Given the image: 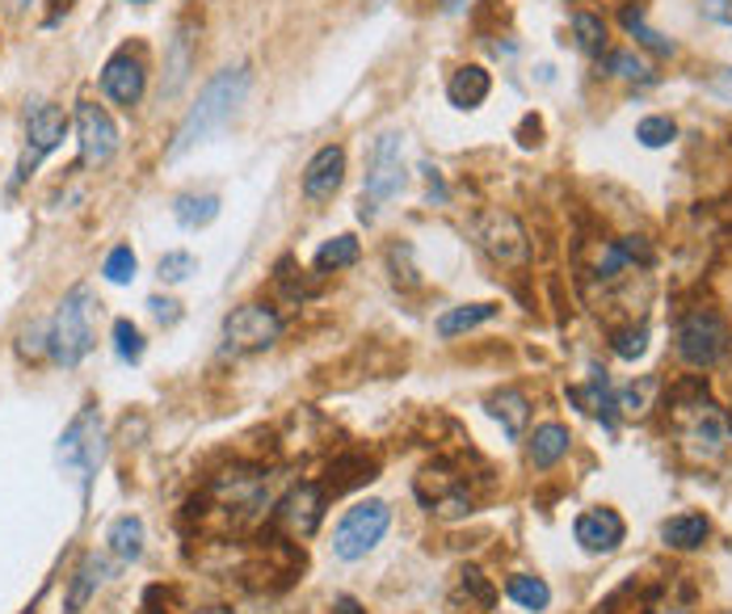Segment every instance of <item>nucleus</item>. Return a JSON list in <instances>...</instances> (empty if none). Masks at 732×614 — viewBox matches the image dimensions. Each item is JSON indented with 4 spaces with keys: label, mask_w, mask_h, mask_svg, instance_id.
<instances>
[{
    "label": "nucleus",
    "mask_w": 732,
    "mask_h": 614,
    "mask_svg": "<svg viewBox=\"0 0 732 614\" xmlns=\"http://www.w3.org/2000/svg\"><path fill=\"white\" fill-rule=\"evenodd\" d=\"M278 527L295 534V539H311L316 527H320V518H325V488L320 484H299V488H290L287 497L278 501Z\"/></svg>",
    "instance_id": "nucleus-14"
},
{
    "label": "nucleus",
    "mask_w": 732,
    "mask_h": 614,
    "mask_svg": "<svg viewBox=\"0 0 732 614\" xmlns=\"http://www.w3.org/2000/svg\"><path fill=\"white\" fill-rule=\"evenodd\" d=\"M720 614H732V611H720Z\"/></svg>",
    "instance_id": "nucleus-48"
},
{
    "label": "nucleus",
    "mask_w": 732,
    "mask_h": 614,
    "mask_svg": "<svg viewBox=\"0 0 732 614\" xmlns=\"http://www.w3.org/2000/svg\"><path fill=\"white\" fill-rule=\"evenodd\" d=\"M55 459L76 480L81 493H89L93 476H97V467L106 459V425H102V413L93 404L72 417V425H67L60 446H55Z\"/></svg>",
    "instance_id": "nucleus-4"
},
{
    "label": "nucleus",
    "mask_w": 732,
    "mask_h": 614,
    "mask_svg": "<svg viewBox=\"0 0 732 614\" xmlns=\"http://www.w3.org/2000/svg\"><path fill=\"white\" fill-rule=\"evenodd\" d=\"M72 9V0H51V13H46V25H55Z\"/></svg>",
    "instance_id": "nucleus-42"
},
{
    "label": "nucleus",
    "mask_w": 732,
    "mask_h": 614,
    "mask_svg": "<svg viewBox=\"0 0 732 614\" xmlns=\"http://www.w3.org/2000/svg\"><path fill=\"white\" fill-rule=\"evenodd\" d=\"M13 4H18V9H25V4H30V0H13Z\"/></svg>",
    "instance_id": "nucleus-46"
},
{
    "label": "nucleus",
    "mask_w": 732,
    "mask_h": 614,
    "mask_svg": "<svg viewBox=\"0 0 732 614\" xmlns=\"http://www.w3.org/2000/svg\"><path fill=\"white\" fill-rule=\"evenodd\" d=\"M653 392H657V379H644L640 388L632 383L627 392L615 395V409H619L623 417H644V413H648V395Z\"/></svg>",
    "instance_id": "nucleus-37"
},
{
    "label": "nucleus",
    "mask_w": 732,
    "mask_h": 614,
    "mask_svg": "<svg viewBox=\"0 0 732 614\" xmlns=\"http://www.w3.org/2000/svg\"><path fill=\"white\" fill-rule=\"evenodd\" d=\"M131 4H152V0H131Z\"/></svg>",
    "instance_id": "nucleus-47"
},
{
    "label": "nucleus",
    "mask_w": 732,
    "mask_h": 614,
    "mask_svg": "<svg viewBox=\"0 0 732 614\" xmlns=\"http://www.w3.org/2000/svg\"><path fill=\"white\" fill-rule=\"evenodd\" d=\"M64 135H67V114L60 110V106H46V102L30 106V114H25V148H22V160H18L13 186L34 173L46 156L64 144Z\"/></svg>",
    "instance_id": "nucleus-10"
},
{
    "label": "nucleus",
    "mask_w": 732,
    "mask_h": 614,
    "mask_svg": "<svg viewBox=\"0 0 732 614\" xmlns=\"http://www.w3.org/2000/svg\"><path fill=\"white\" fill-rule=\"evenodd\" d=\"M573 34L585 55H602L606 51V25L594 13H573Z\"/></svg>",
    "instance_id": "nucleus-30"
},
{
    "label": "nucleus",
    "mask_w": 732,
    "mask_h": 614,
    "mask_svg": "<svg viewBox=\"0 0 732 614\" xmlns=\"http://www.w3.org/2000/svg\"><path fill=\"white\" fill-rule=\"evenodd\" d=\"M573 534H577V543L590 555H611L623 543L627 527H623V518L615 509H585L577 522H573Z\"/></svg>",
    "instance_id": "nucleus-16"
},
{
    "label": "nucleus",
    "mask_w": 732,
    "mask_h": 614,
    "mask_svg": "<svg viewBox=\"0 0 732 614\" xmlns=\"http://www.w3.org/2000/svg\"><path fill=\"white\" fill-rule=\"evenodd\" d=\"M114 353L123 362H139L144 358V332L135 329L131 320H114Z\"/></svg>",
    "instance_id": "nucleus-34"
},
{
    "label": "nucleus",
    "mask_w": 732,
    "mask_h": 614,
    "mask_svg": "<svg viewBox=\"0 0 732 614\" xmlns=\"http://www.w3.org/2000/svg\"><path fill=\"white\" fill-rule=\"evenodd\" d=\"M190 34L185 30H178V39H173V60H169V72H173V81L165 85V93H178L181 81L190 76V64H194V51H190Z\"/></svg>",
    "instance_id": "nucleus-35"
},
{
    "label": "nucleus",
    "mask_w": 732,
    "mask_h": 614,
    "mask_svg": "<svg viewBox=\"0 0 732 614\" xmlns=\"http://www.w3.org/2000/svg\"><path fill=\"white\" fill-rule=\"evenodd\" d=\"M392 527V509L383 501H358L354 509H346V518L333 530V555L354 564L362 555H371L379 548V539Z\"/></svg>",
    "instance_id": "nucleus-7"
},
{
    "label": "nucleus",
    "mask_w": 732,
    "mask_h": 614,
    "mask_svg": "<svg viewBox=\"0 0 732 614\" xmlns=\"http://www.w3.org/2000/svg\"><path fill=\"white\" fill-rule=\"evenodd\" d=\"M488 413L501 421V430H506L510 438H518V434L527 430V417H531V400L522 392H513V388H506V392L488 395Z\"/></svg>",
    "instance_id": "nucleus-23"
},
{
    "label": "nucleus",
    "mask_w": 732,
    "mask_h": 614,
    "mask_svg": "<svg viewBox=\"0 0 732 614\" xmlns=\"http://www.w3.org/2000/svg\"><path fill=\"white\" fill-rule=\"evenodd\" d=\"M606 72H611V76H623V81H653L648 64H644L640 55H632V51H611V55H606Z\"/></svg>",
    "instance_id": "nucleus-36"
},
{
    "label": "nucleus",
    "mask_w": 732,
    "mask_h": 614,
    "mask_svg": "<svg viewBox=\"0 0 732 614\" xmlns=\"http://www.w3.org/2000/svg\"><path fill=\"white\" fill-rule=\"evenodd\" d=\"M97 295H93V286H72L64 295V304L55 307V316H51V358L60 362V367H81L89 350L97 346Z\"/></svg>",
    "instance_id": "nucleus-3"
},
{
    "label": "nucleus",
    "mask_w": 732,
    "mask_h": 614,
    "mask_svg": "<svg viewBox=\"0 0 732 614\" xmlns=\"http://www.w3.org/2000/svg\"><path fill=\"white\" fill-rule=\"evenodd\" d=\"M488 88H492V81H488L485 67L467 64V67H459V72L450 76V85H446V97H450V106H455V110H476V106H485Z\"/></svg>",
    "instance_id": "nucleus-19"
},
{
    "label": "nucleus",
    "mask_w": 732,
    "mask_h": 614,
    "mask_svg": "<svg viewBox=\"0 0 732 614\" xmlns=\"http://www.w3.org/2000/svg\"><path fill=\"white\" fill-rule=\"evenodd\" d=\"M506 593H510V602H518L522 611H548V602H552V590H548V581H539V576H527V572H518L506 581Z\"/></svg>",
    "instance_id": "nucleus-28"
},
{
    "label": "nucleus",
    "mask_w": 732,
    "mask_h": 614,
    "mask_svg": "<svg viewBox=\"0 0 732 614\" xmlns=\"http://www.w3.org/2000/svg\"><path fill=\"white\" fill-rule=\"evenodd\" d=\"M611 350L619 353V358H640L644 350H648V329H623L615 332V341H611Z\"/></svg>",
    "instance_id": "nucleus-38"
},
{
    "label": "nucleus",
    "mask_w": 732,
    "mask_h": 614,
    "mask_svg": "<svg viewBox=\"0 0 732 614\" xmlns=\"http://www.w3.org/2000/svg\"><path fill=\"white\" fill-rule=\"evenodd\" d=\"M367 4H371V9H383V4H388V0H367Z\"/></svg>",
    "instance_id": "nucleus-45"
},
{
    "label": "nucleus",
    "mask_w": 732,
    "mask_h": 614,
    "mask_svg": "<svg viewBox=\"0 0 732 614\" xmlns=\"http://www.w3.org/2000/svg\"><path fill=\"white\" fill-rule=\"evenodd\" d=\"M497 304H464V307H450L438 316V337H459L467 329H480L488 320H497Z\"/></svg>",
    "instance_id": "nucleus-24"
},
{
    "label": "nucleus",
    "mask_w": 732,
    "mask_h": 614,
    "mask_svg": "<svg viewBox=\"0 0 732 614\" xmlns=\"http://www.w3.org/2000/svg\"><path fill=\"white\" fill-rule=\"evenodd\" d=\"M703 13H708L711 22L732 25V0H703Z\"/></svg>",
    "instance_id": "nucleus-41"
},
{
    "label": "nucleus",
    "mask_w": 732,
    "mask_h": 614,
    "mask_svg": "<svg viewBox=\"0 0 732 614\" xmlns=\"http://www.w3.org/2000/svg\"><path fill=\"white\" fill-rule=\"evenodd\" d=\"M215 215H220V194H181L173 198V220L181 223V227H206V223H215Z\"/></svg>",
    "instance_id": "nucleus-25"
},
{
    "label": "nucleus",
    "mask_w": 732,
    "mask_h": 614,
    "mask_svg": "<svg viewBox=\"0 0 732 614\" xmlns=\"http://www.w3.org/2000/svg\"><path fill=\"white\" fill-rule=\"evenodd\" d=\"M724 353H729V325H724V316L711 311V307L687 311L682 325H678V358L687 367L703 371V367H715Z\"/></svg>",
    "instance_id": "nucleus-8"
},
{
    "label": "nucleus",
    "mask_w": 732,
    "mask_h": 614,
    "mask_svg": "<svg viewBox=\"0 0 732 614\" xmlns=\"http://www.w3.org/2000/svg\"><path fill=\"white\" fill-rule=\"evenodd\" d=\"M283 337V316L266 304H241L223 320V350L262 353Z\"/></svg>",
    "instance_id": "nucleus-9"
},
{
    "label": "nucleus",
    "mask_w": 732,
    "mask_h": 614,
    "mask_svg": "<svg viewBox=\"0 0 732 614\" xmlns=\"http://www.w3.org/2000/svg\"><path fill=\"white\" fill-rule=\"evenodd\" d=\"M18 350L25 353V358H39V353H51V325H30V329L22 332V346Z\"/></svg>",
    "instance_id": "nucleus-39"
},
{
    "label": "nucleus",
    "mask_w": 732,
    "mask_h": 614,
    "mask_svg": "<svg viewBox=\"0 0 732 614\" xmlns=\"http://www.w3.org/2000/svg\"><path fill=\"white\" fill-rule=\"evenodd\" d=\"M471 241L485 253L492 265L513 269V265L531 262V241H527V227L518 223V215L501 211V207H485L476 220H471Z\"/></svg>",
    "instance_id": "nucleus-6"
},
{
    "label": "nucleus",
    "mask_w": 732,
    "mask_h": 614,
    "mask_svg": "<svg viewBox=\"0 0 732 614\" xmlns=\"http://www.w3.org/2000/svg\"><path fill=\"white\" fill-rule=\"evenodd\" d=\"M438 4H443V13H459V9H467L471 0H438Z\"/></svg>",
    "instance_id": "nucleus-44"
},
{
    "label": "nucleus",
    "mask_w": 732,
    "mask_h": 614,
    "mask_svg": "<svg viewBox=\"0 0 732 614\" xmlns=\"http://www.w3.org/2000/svg\"><path fill=\"white\" fill-rule=\"evenodd\" d=\"M573 404H581V413H590V417H598L606 430H615V395L606 388V374L594 371V379L585 383V388H573L569 392Z\"/></svg>",
    "instance_id": "nucleus-20"
},
{
    "label": "nucleus",
    "mask_w": 732,
    "mask_h": 614,
    "mask_svg": "<svg viewBox=\"0 0 732 614\" xmlns=\"http://www.w3.org/2000/svg\"><path fill=\"white\" fill-rule=\"evenodd\" d=\"M106 543H110V551L123 560V564H131V560L144 555V522H139L135 514L118 518V522L110 527V534H106Z\"/></svg>",
    "instance_id": "nucleus-27"
},
{
    "label": "nucleus",
    "mask_w": 732,
    "mask_h": 614,
    "mask_svg": "<svg viewBox=\"0 0 732 614\" xmlns=\"http://www.w3.org/2000/svg\"><path fill=\"white\" fill-rule=\"evenodd\" d=\"M358 257H362V248H358L354 236H333V241H325L320 248H316V269L320 274H329V269H350V265H358Z\"/></svg>",
    "instance_id": "nucleus-29"
},
{
    "label": "nucleus",
    "mask_w": 732,
    "mask_h": 614,
    "mask_svg": "<svg viewBox=\"0 0 732 614\" xmlns=\"http://www.w3.org/2000/svg\"><path fill=\"white\" fill-rule=\"evenodd\" d=\"M148 307H152V316L160 320V325H178V320H181V311H178V304H173V299H160V295H152V299H148Z\"/></svg>",
    "instance_id": "nucleus-40"
},
{
    "label": "nucleus",
    "mask_w": 732,
    "mask_h": 614,
    "mask_svg": "<svg viewBox=\"0 0 732 614\" xmlns=\"http://www.w3.org/2000/svg\"><path fill=\"white\" fill-rule=\"evenodd\" d=\"M404 190V135L379 131L367 148V177H362V220H375L383 202Z\"/></svg>",
    "instance_id": "nucleus-5"
},
{
    "label": "nucleus",
    "mask_w": 732,
    "mask_h": 614,
    "mask_svg": "<svg viewBox=\"0 0 732 614\" xmlns=\"http://www.w3.org/2000/svg\"><path fill=\"white\" fill-rule=\"evenodd\" d=\"M669 425H673V438L678 451L699 467H711L724 455H732V421L729 413L703 395L699 388H678L673 404H669Z\"/></svg>",
    "instance_id": "nucleus-1"
},
{
    "label": "nucleus",
    "mask_w": 732,
    "mask_h": 614,
    "mask_svg": "<svg viewBox=\"0 0 732 614\" xmlns=\"http://www.w3.org/2000/svg\"><path fill=\"white\" fill-rule=\"evenodd\" d=\"M76 144H81V165L85 169L106 165L118 152V127H114L110 114L93 106V102H81L76 106Z\"/></svg>",
    "instance_id": "nucleus-12"
},
{
    "label": "nucleus",
    "mask_w": 732,
    "mask_h": 614,
    "mask_svg": "<svg viewBox=\"0 0 732 614\" xmlns=\"http://www.w3.org/2000/svg\"><path fill=\"white\" fill-rule=\"evenodd\" d=\"M417 497H422V505H429V514H438V518H464V514H471L467 480L455 476L446 463H434V467H425L422 476H417Z\"/></svg>",
    "instance_id": "nucleus-11"
},
{
    "label": "nucleus",
    "mask_w": 732,
    "mask_h": 614,
    "mask_svg": "<svg viewBox=\"0 0 732 614\" xmlns=\"http://www.w3.org/2000/svg\"><path fill=\"white\" fill-rule=\"evenodd\" d=\"M248 85H253V72L244 64L236 67H223L215 72L206 85H202L199 102L190 106V114L181 118L178 135H173V144H169V160H178V156L194 152L199 144H206L211 135H220L227 127V118L241 110L244 97H248Z\"/></svg>",
    "instance_id": "nucleus-2"
},
{
    "label": "nucleus",
    "mask_w": 732,
    "mask_h": 614,
    "mask_svg": "<svg viewBox=\"0 0 732 614\" xmlns=\"http://www.w3.org/2000/svg\"><path fill=\"white\" fill-rule=\"evenodd\" d=\"M333 614H367V611H362V606H358L354 597H337Z\"/></svg>",
    "instance_id": "nucleus-43"
},
{
    "label": "nucleus",
    "mask_w": 732,
    "mask_h": 614,
    "mask_svg": "<svg viewBox=\"0 0 732 614\" xmlns=\"http://www.w3.org/2000/svg\"><path fill=\"white\" fill-rule=\"evenodd\" d=\"M636 139H640L644 148H666V144L678 139V127H673V118H666V114H653V118L636 123Z\"/></svg>",
    "instance_id": "nucleus-31"
},
{
    "label": "nucleus",
    "mask_w": 732,
    "mask_h": 614,
    "mask_svg": "<svg viewBox=\"0 0 732 614\" xmlns=\"http://www.w3.org/2000/svg\"><path fill=\"white\" fill-rule=\"evenodd\" d=\"M135 269H139V262H135L131 244H118V248H110V257H106V265H102L106 283H114V286H127V283H131Z\"/></svg>",
    "instance_id": "nucleus-32"
},
{
    "label": "nucleus",
    "mask_w": 732,
    "mask_h": 614,
    "mask_svg": "<svg viewBox=\"0 0 732 614\" xmlns=\"http://www.w3.org/2000/svg\"><path fill=\"white\" fill-rule=\"evenodd\" d=\"M569 430L560 425V421H548V425H539L531 438H527V459H531V467H539V472H548V467H555V463L569 455Z\"/></svg>",
    "instance_id": "nucleus-18"
},
{
    "label": "nucleus",
    "mask_w": 732,
    "mask_h": 614,
    "mask_svg": "<svg viewBox=\"0 0 732 614\" xmlns=\"http://www.w3.org/2000/svg\"><path fill=\"white\" fill-rule=\"evenodd\" d=\"M648 262H653L648 241H644V236H623V241L602 244L598 262H594V278H598V283H615L632 265H648Z\"/></svg>",
    "instance_id": "nucleus-17"
},
{
    "label": "nucleus",
    "mask_w": 732,
    "mask_h": 614,
    "mask_svg": "<svg viewBox=\"0 0 732 614\" xmlns=\"http://www.w3.org/2000/svg\"><path fill=\"white\" fill-rule=\"evenodd\" d=\"M708 518L703 514H678L661 527V543L673 551H694L708 543Z\"/></svg>",
    "instance_id": "nucleus-22"
},
{
    "label": "nucleus",
    "mask_w": 732,
    "mask_h": 614,
    "mask_svg": "<svg viewBox=\"0 0 732 614\" xmlns=\"http://www.w3.org/2000/svg\"><path fill=\"white\" fill-rule=\"evenodd\" d=\"M619 18H623V25H627V34H632V39H636L640 46H648L653 55H661V60H666V55H673V51H678V46H673V39L657 34L653 25L644 22V9H640V4H623Z\"/></svg>",
    "instance_id": "nucleus-26"
},
{
    "label": "nucleus",
    "mask_w": 732,
    "mask_h": 614,
    "mask_svg": "<svg viewBox=\"0 0 732 614\" xmlns=\"http://www.w3.org/2000/svg\"><path fill=\"white\" fill-rule=\"evenodd\" d=\"M346 181V148L341 144H329L308 160L304 169V198L308 202H329V198L341 190Z\"/></svg>",
    "instance_id": "nucleus-15"
},
{
    "label": "nucleus",
    "mask_w": 732,
    "mask_h": 614,
    "mask_svg": "<svg viewBox=\"0 0 732 614\" xmlns=\"http://www.w3.org/2000/svg\"><path fill=\"white\" fill-rule=\"evenodd\" d=\"M102 576H106V564L97 560V555H85L81 560V569L72 572V585H67V597H64V614H81L89 606V597L97 593L102 585Z\"/></svg>",
    "instance_id": "nucleus-21"
},
{
    "label": "nucleus",
    "mask_w": 732,
    "mask_h": 614,
    "mask_svg": "<svg viewBox=\"0 0 732 614\" xmlns=\"http://www.w3.org/2000/svg\"><path fill=\"white\" fill-rule=\"evenodd\" d=\"M144 88H148V67H144V55H135V51H118L110 55V64L102 67V93L110 97L114 106H139V97H144Z\"/></svg>",
    "instance_id": "nucleus-13"
},
{
    "label": "nucleus",
    "mask_w": 732,
    "mask_h": 614,
    "mask_svg": "<svg viewBox=\"0 0 732 614\" xmlns=\"http://www.w3.org/2000/svg\"><path fill=\"white\" fill-rule=\"evenodd\" d=\"M729 144H732V135H729Z\"/></svg>",
    "instance_id": "nucleus-49"
},
{
    "label": "nucleus",
    "mask_w": 732,
    "mask_h": 614,
    "mask_svg": "<svg viewBox=\"0 0 732 614\" xmlns=\"http://www.w3.org/2000/svg\"><path fill=\"white\" fill-rule=\"evenodd\" d=\"M194 269H199V257H194V253H185V248H173V253H165V257H160V265H156L160 283H185Z\"/></svg>",
    "instance_id": "nucleus-33"
}]
</instances>
